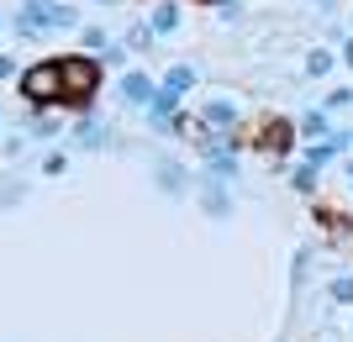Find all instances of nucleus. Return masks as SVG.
I'll return each instance as SVG.
<instances>
[{
	"label": "nucleus",
	"mask_w": 353,
	"mask_h": 342,
	"mask_svg": "<svg viewBox=\"0 0 353 342\" xmlns=\"http://www.w3.org/2000/svg\"><path fill=\"white\" fill-rule=\"evenodd\" d=\"M206 211H211V216H227V195H221L216 184L206 190Z\"/></svg>",
	"instance_id": "obj_13"
},
{
	"label": "nucleus",
	"mask_w": 353,
	"mask_h": 342,
	"mask_svg": "<svg viewBox=\"0 0 353 342\" xmlns=\"http://www.w3.org/2000/svg\"><path fill=\"white\" fill-rule=\"evenodd\" d=\"M63 169H69V158H63V153H48V164H43V174H63Z\"/></svg>",
	"instance_id": "obj_18"
},
{
	"label": "nucleus",
	"mask_w": 353,
	"mask_h": 342,
	"mask_svg": "<svg viewBox=\"0 0 353 342\" xmlns=\"http://www.w3.org/2000/svg\"><path fill=\"white\" fill-rule=\"evenodd\" d=\"M348 184H353V164H348Z\"/></svg>",
	"instance_id": "obj_22"
},
{
	"label": "nucleus",
	"mask_w": 353,
	"mask_h": 342,
	"mask_svg": "<svg viewBox=\"0 0 353 342\" xmlns=\"http://www.w3.org/2000/svg\"><path fill=\"white\" fill-rule=\"evenodd\" d=\"M121 47H127V53H148V47H153V27H132Z\"/></svg>",
	"instance_id": "obj_9"
},
{
	"label": "nucleus",
	"mask_w": 353,
	"mask_h": 342,
	"mask_svg": "<svg viewBox=\"0 0 353 342\" xmlns=\"http://www.w3.org/2000/svg\"><path fill=\"white\" fill-rule=\"evenodd\" d=\"M311 6H322V11H327V6H338V0H311Z\"/></svg>",
	"instance_id": "obj_21"
},
{
	"label": "nucleus",
	"mask_w": 353,
	"mask_h": 342,
	"mask_svg": "<svg viewBox=\"0 0 353 342\" xmlns=\"http://www.w3.org/2000/svg\"><path fill=\"white\" fill-rule=\"evenodd\" d=\"M159 184L163 190H179V164H159Z\"/></svg>",
	"instance_id": "obj_14"
},
{
	"label": "nucleus",
	"mask_w": 353,
	"mask_h": 342,
	"mask_svg": "<svg viewBox=\"0 0 353 342\" xmlns=\"http://www.w3.org/2000/svg\"><path fill=\"white\" fill-rule=\"evenodd\" d=\"M95 58H105V63H121V58H127V47H121V43H105L101 53H95Z\"/></svg>",
	"instance_id": "obj_16"
},
{
	"label": "nucleus",
	"mask_w": 353,
	"mask_h": 342,
	"mask_svg": "<svg viewBox=\"0 0 353 342\" xmlns=\"http://www.w3.org/2000/svg\"><path fill=\"white\" fill-rule=\"evenodd\" d=\"M343 63H348V69H353V37H348V43H343Z\"/></svg>",
	"instance_id": "obj_20"
},
{
	"label": "nucleus",
	"mask_w": 353,
	"mask_h": 342,
	"mask_svg": "<svg viewBox=\"0 0 353 342\" xmlns=\"http://www.w3.org/2000/svg\"><path fill=\"white\" fill-rule=\"evenodd\" d=\"M53 132H59V127H53V121H48L43 111H37V121H32V137H53Z\"/></svg>",
	"instance_id": "obj_17"
},
{
	"label": "nucleus",
	"mask_w": 353,
	"mask_h": 342,
	"mask_svg": "<svg viewBox=\"0 0 353 342\" xmlns=\"http://www.w3.org/2000/svg\"><path fill=\"white\" fill-rule=\"evenodd\" d=\"M74 142H79V148H101V142H105V132L95 127V121H79V132H74Z\"/></svg>",
	"instance_id": "obj_10"
},
{
	"label": "nucleus",
	"mask_w": 353,
	"mask_h": 342,
	"mask_svg": "<svg viewBox=\"0 0 353 342\" xmlns=\"http://www.w3.org/2000/svg\"><path fill=\"white\" fill-rule=\"evenodd\" d=\"M79 43H85V53H101V47L111 43V37H105L101 27H85V32H79Z\"/></svg>",
	"instance_id": "obj_11"
},
{
	"label": "nucleus",
	"mask_w": 353,
	"mask_h": 342,
	"mask_svg": "<svg viewBox=\"0 0 353 342\" xmlns=\"http://www.w3.org/2000/svg\"><path fill=\"white\" fill-rule=\"evenodd\" d=\"M117 89H121V100H127V105H148V100H153V89H159V79H148L143 69H127V74L117 79Z\"/></svg>",
	"instance_id": "obj_4"
},
{
	"label": "nucleus",
	"mask_w": 353,
	"mask_h": 342,
	"mask_svg": "<svg viewBox=\"0 0 353 342\" xmlns=\"http://www.w3.org/2000/svg\"><path fill=\"white\" fill-rule=\"evenodd\" d=\"M16 89H21V100H27L32 111L63 105V69H59V58H43V63H32V69H21V74H16Z\"/></svg>",
	"instance_id": "obj_1"
},
{
	"label": "nucleus",
	"mask_w": 353,
	"mask_h": 342,
	"mask_svg": "<svg viewBox=\"0 0 353 342\" xmlns=\"http://www.w3.org/2000/svg\"><path fill=\"white\" fill-rule=\"evenodd\" d=\"M295 190H301V195H311V190H316V169H311V164H301V169H295Z\"/></svg>",
	"instance_id": "obj_12"
},
{
	"label": "nucleus",
	"mask_w": 353,
	"mask_h": 342,
	"mask_svg": "<svg viewBox=\"0 0 353 342\" xmlns=\"http://www.w3.org/2000/svg\"><path fill=\"white\" fill-rule=\"evenodd\" d=\"M101 6H111V0H101Z\"/></svg>",
	"instance_id": "obj_23"
},
{
	"label": "nucleus",
	"mask_w": 353,
	"mask_h": 342,
	"mask_svg": "<svg viewBox=\"0 0 353 342\" xmlns=\"http://www.w3.org/2000/svg\"><path fill=\"white\" fill-rule=\"evenodd\" d=\"M0 79H16V63L6 58V53H0Z\"/></svg>",
	"instance_id": "obj_19"
},
{
	"label": "nucleus",
	"mask_w": 353,
	"mask_h": 342,
	"mask_svg": "<svg viewBox=\"0 0 353 342\" xmlns=\"http://www.w3.org/2000/svg\"><path fill=\"white\" fill-rule=\"evenodd\" d=\"M295 132H301V137H311V142H316V137H332V121H327V111H306V116H301V127H295Z\"/></svg>",
	"instance_id": "obj_7"
},
{
	"label": "nucleus",
	"mask_w": 353,
	"mask_h": 342,
	"mask_svg": "<svg viewBox=\"0 0 353 342\" xmlns=\"http://www.w3.org/2000/svg\"><path fill=\"white\" fill-rule=\"evenodd\" d=\"M211 6H221V0H211Z\"/></svg>",
	"instance_id": "obj_24"
},
{
	"label": "nucleus",
	"mask_w": 353,
	"mask_h": 342,
	"mask_svg": "<svg viewBox=\"0 0 353 342\" xmlns=\"http://www.w3.org/2000/svg\"><path fill=\"white\" fill-rule=\"evenodd\" d=\"M327 69H332V53H327V47H311V53H306V74H311V79H322Z\"/></svg>",
	"instance_id": "obj_8"
},
{
	"label": "nucleus",
	"mask_w": 353,
	"mask_h": 342,
	"mask_svg": "<svg viewBox=\"0 0 353 342\" xmlns=\"http://www.w3.org/2000/svg\"><path fill=\"white\" fill-rule=\"evenodd\" d=\"M206 127L232 132V127H237V105H232V100H206Z\"/></svg>",
	"instance_id": "obj_6"
},
{
	"label": "nucleus",
	"mask_w": 353,
	"mask_h": 342,
	"mask_svg": "<svg viewBox=\"0 0 353 342\" xmlns=\"http://www.w3.org/2000/svg\"><path fill=\"white\" fill-rule=\"evenodd\" d=\"M148 27H153V37H169V32L179 27V6H174V0H159L153 16H148Z\"/></svg>",
	"instance_id": "obj_5"
},
{
	"label": "nucleus",
	"mask_w": 353,
	"mask_h": 342,
	"mask_svg": "<svg viewBox=\"0 0 353 342\" xmlns=\"http://www.w3.org/2000/svg\"><path fill=\"white\" fill-rule=\"evenodd\" d=\"M332 300H338V306H353V279H332Z\"/></svg>",
	"instance_id": "obj_15"
},
{
	"label": "nucleus",
	"mask_w": 353,
	"mask_h": 342,
	"mask_svg": "<svg viewBox=\"0 0 353 342\" xmlns=\"http://www.w3.org/2000/svg\"><path fill=\"white\" fill-rule=\"evenodd\" d=\"M59 69H63V105L85 111V105L95 100V89H101V63H95V53H69V58H59Z\"/></svg>",
	"instance_id": "obj_3"
},
{
	"label": "nucleus",
	"mask_w": 353,
	"mask_h": 342,
	"mask_svg": "<svg viewBox=\"0 0 353 342\" xmlns=\"http://www.w3.org/2000/svg\"><path fill=\"white\" fill-rule=\"evenodd\" d=\"M69 27H79V16H74L69 0H21V11H16V32H21V37L69 32Z\"/></svg>",
	"instance_id": "obj_2"
}]
</instances>
